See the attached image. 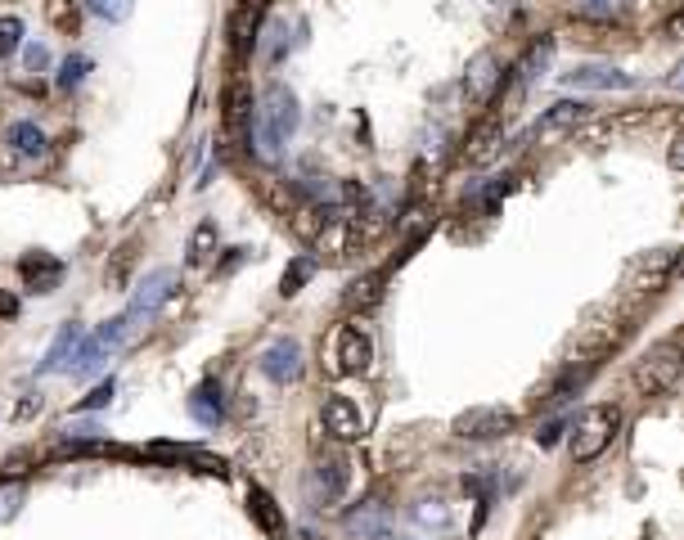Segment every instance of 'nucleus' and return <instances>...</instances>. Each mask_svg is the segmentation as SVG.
Here are the masks:
<instances>
[{"mask_svg": "<svg viewBox=\"0 0 684 540\" xmlns=\"http://www.w3.org/2000/svg\"><path fill=\"white\" fill-rule=\"evenodd\" d=\"M297 122H302V113H297V99L288 86H270L266 95H261L257 113H252L248 122V149L257 162H279V153H284V144L297 135Z\"/></svg>", "mask_w": 684, "mask_h": 540, "instance_id": "nucleus-1", "label": "nucleus"}, {"mask_svg": "<svg viewBox=\"0 0 684 540\" xmlns=\"http://www.w3.org/2000/svg\"><path fill=\"white\" fill-rule=\"evenodd\" d=\"M621 432V410L617 405H590V410L576 414L572 423V459L576 464H590L603 450L612 446V437Z\"/></svg>", "mask_w": 684, "mask_h": 540, "instance_id": "nucleus-2", "label": "nucleus"}, {"mask_svg": "<svg viewBox=\"0 0 684 540\" xmlns=\"http://www.w3.org/2000/svg\"><path fill=\"white\" fill-rule=\"evenodd\" d=\"M176 284H180V275L171 266H158V270H149L144 275V284L135 288V297H131V306L122 311V320H126V329H144V324L153 320V315L162 311V302H167L171 293H176Z\"/></svg>", "mask_w": 684, "mask_h": 540, "instance_id": "nucleus-3", "label": "nucleus"}, {"mask_svg": "<svg viewBox=\"0 0 684 540\" xmlns=\"http://www.w3.org/2000/svg\"><path fill=\"white\" fill-rule=\"evenodd\" d=\"M635 383L644 387L648 396H671L680 387V347L675 342H662L653 347L635 369Z\"/></svg>", "mask_w": 684, "mask_h": 540, "instance_id": "nucleus-4", "label": "nucleus"}, {"mask_svg": "<svg viewBox=\"0 0 684 540\" xmlns=\"http://www.w3.org/2000/svg\"><path fill=\"white\" fill-rule=\"evenodd\" d=\"M518 428V414L504 410V405H473V410H464L455 423H450V432L464 441H491V437H504V432Z\"/></svg>", "mask_w": 684, "mask_h": 540, "instance_id": "nucleus-5", "label": "nucleus"}, {"mask_svg": "<svg viewBox=\"0 0 684 540\" xmlns=\"http://www.w3.org/2000/svg\"><path fill=\"white\" fill-rule=\"evenodd\" d=\"M257 369L270 378V383H279V387L297 383V378H302V342H297V338H275L266 351H261Z\"/></svg>", "mask_w": 684, "mask_h": 540, "instance_id": "nucleus-6", "label": "nucleus"}, {"mask_svg": "<svg viewBox=\"0 0 684 540\" xmlns=\"http://www.w3.org/2000/svg\"><path fill=\"white\" fill-rule=\"evenodd\" d=\"M333 360H338V374H365L369 360H374V342H369V333L360 329V324H347V329H338V342H333Z\"/></svg>", "mask_w": 684, "mask_h": 540, "instance_id": "nucleus-7", "label": "nucleus"}, {"mask_svg": "<svg viewBox=\"0 0 684 540\" xmlns=\"http://www.w3.org/2000/svg\"><path fill=\"white\" fill-rule=\"evenodd\" d=\"M500 59H495L491 50H482L473 63H468V72H464V99L473 108H482V104H491L495 99V90H500Z\"/></svg>", "mask_w": 684, "mask_h": 540, "instance_id": "nucleus-8", "label": "nucleus"}, {"mask_svg": "<svg viewBox=\"0 0 684 540\" xmlns=\"http://www.w3.org/2000/svg\"><path fill=\"white\" fill-rule=\"evenodd\" d=\"M324 419V432H329L333 441H360V432H365V419H360V405L351 401V396H329L320 410Z\"/></svg>", "mask_w": 684, "mask_h": 540, "instance_id": "nucleus-9", "label": "nucleus"}, {"mask_svg": "<svg viewBox=\"0 0 684 540\" xmlns=\"http://www.w3.org/2000/svg\"><path fill=\"white\" fill-rule=\"evenodd\" d=\"M563 81L572 90H630L635 86V77L621 72V68H612V63H576Z\"/></svg>", "mask_w": 684, "mask_h": 540, "instance_id": "nucleus-10", "label": "nucleus"}, {"mask_svg": "<svg viewBox=\"0 0 684 540\" xmlns=\"http://www.w3.org/2000/svg\"><path fill=\"white\" fill-rule=\"evenodd\" d=\"M18 275H23V284L32 288V293H54V288L63 284V261L50 257V252H27V257L18 261Z\"/></svg>", "mask_w": 684, "mask_h": 540, "instance_id": "nucleus-11", "label": "nucleus"}, {"mask_svg": "<svg viewBox=\"0 0 684 540\" xmlns=\"http://www.w3.org/2000/svg\"><path fill=\"white\" fill-rule=\"evenodd\" d=\"M504 149V126L495 122V117H486L482 126H473V135L464 140V162L468 167H486V162H495Z\"/></svg>", "mask_w": 684, "mask_h": 540, "instance_id": "nucleus-12", "label": "nucleus"}, {"mask_svg": "<svg viewBox=\"0 0 684 540\" xmlns=\"http://www.w3.org/2000/svg\"><path fill=\"white\" fill-rule=\"evenodd\" d=\"M81 342H86V329H81V324H63L59 338H54V347L45 351V360H41V369H36V374H68L72 360H77V351H81Z\"/></svg>", "mask_w": 684, "mask_h": 540, "instance_id": "nucleus-13", "label": "nucleus"}, {"mask_svg": "<svg viewBox=\"0 0 684 540\" xmlns=\"http://www.w3.org/2000/svg\"><path fill=\"white\" fill-rule=\"evenodd\" d=\"M347 491V459H320L311 473V500L315 504H338Z\"/></svg>", "mask_w": 684, "mask_h": 540, "instance_id": "nucleus-14", "label": "nucleus"}, {"mask_svg": "<svg viewBox=\"0 0 684 540\" xmlns=\"http://www.w3.org/2000/svg\"><path fill=\"white\" fill-rule=\"evenodd\" d=\"M590 113H594V104H585V99H558L554 108H545V113L536 117V135L572 131V126H581Z\"/></svg>", "mask_w": 684, "mask_h": 540, "instance_id": "nucleus-15", "label": "nucleus"}, {"mask_svg": "<svg viewBox=\"0 0 684 540\" xmlns=\"http://www.w3.org/2000/svg\"><path fill=\"white\" fill-rule=\"evenodd\" d=\"M189 414H194L203 428H216L221 423V414H225V396H221V383H198L194 387V396H189Z\"/></svg>", "mask_w": 684, "mask_h": 540, "instance_id": "nucleus-16", "label": "nucleus"}, {"mask_svg": "<svg viewBox=\"0 0 684 540\" xmlns=\"http://www.w3.org/2000/svg\"><path fill=\"white\" fill-rule=\"evenodd\" d=\"M9 149L23 153V158H41L45 153V131L36 122H14L9 126Z\"/></svg>", "mask_w": 684, "mask_h": 540, "instance_id": "nucleus-17", "label": "nucleus"}, {"mask_svg": "<svg viewBox=\"0 0 684 540\" xmlns=\"http://www.w3.org/2000/svg\"><path fill=\"white\" fill-rule=\"evenodd\" d=\"M549 54H554V41H549V36H540V41L531 45V50L522 54V63H518V86H531V81L549 68Z\"/></svg>", "mask_w": 684, "mask_h": 540, "instance_id": "nucleus-18", "label": "nucleus"}, {"mask_svg": "<svg viewBox=\"0 0 684 540\" xmlns=\"http://www.w3.org/2000/svg\"><path fill=\"white\" fill-rule=\"evenodd\" d=\"M257 0H243L239 9H234V18H230V41H234V50H248V41H257Z\"/></svg>", "mask_w": 684, "mask_h": 540, "instance_id": "nucleus-19", "label": "nucleus"}, {"mask_svg": "<svg viewBox=\"0 0 684 540\" xmlns=\"http://www.w3.org/2000/svg\"><path fill=\"white\" fill-rule=\"evenodd\" d=\"M621 9H626V0H572V14L590 18V23H612V18H621Z\"/></svg>", "mask_w": 684, "mask_h": 540, "instance_id": "nucleus-20", "label": "nucleus"}, {"mask_svg": "<svg viewBox=\"0 0 684 540\" xmlns=\"http://www.w3.org/2000/svg\"><path fill=\"white\" fill-rule=\"evenodd\" d=\"M248 509H252V518H257L266 531H279V527H284V513L275 509V500H270V495L261 491V486H252V491H248Z\"/></svg>", "mask_w": 684, "mask_h": 540, "instance_id": "nucleus-21", "label": "nucleus"}, {"mask_svg": "<svg viewBox=\"0 0 684 540\" xmlns=\"http://www.w3.org/2000/svg\"><path fill=\"white\" fill-rule=\"evenodd\" d=\"M590 374H594V360H585L581 369H576V365H572V369H563V378H558V383L549 387V396H545V401H549V405L567 401V396H572L576 387H581V383H585V378H590Z\"/></svg>", "mask_w": 684, "mask_h": 540, "instance_id": "nucleus-22", "label": "nucleus"}, {"mask_svg": "<svg viewBox=\"0 0 684 540\" xmlns=\"http://www.w3.org/2000/svg\"><path fill=\"white\" fill-rule=\"evenodd\" d=\"M311 275H315V261H311V257H297L293 266L284 270V279H279V293H284V297L302 293V284H306V279H311Z\"/></svg>", "mask_w": 684, "mask_h": 540, "instance_id": "nucleus-23", "label": "nucleus"}, {"mask_svg": "<svg viewBox=\"0 0 684 540\" xmlns=\"http://www.w3.org/2000/svg\"><path fill=\"white\" fill-rule=\"evenodd\" d=\"M212 243H216V221H203L194 230V239H189V266H203L212 257Z\"/></svg>", "mask_w": 684, "mask_h": 540, "instance_id": "nucleus-24", "label": "nucleus"}, {"mask_svg": "<svg viewBox=\"0 0 684 540\" xmlns=\"http://www.w3.org/2000/svg\"><path fill=\"white\" fill-rule=\"evenodd\" d=\"M86 5H90V14L104 18V23H126L131 9H135V0H86Z\"/></svg>", "mask_w": 684, "mask_h": 540, "instance_id": "nucleus-25", "label": "nucleus"}, {"mask_svg": "<svg viewBox=\"0 0 684 540\" xmlns=\"http://www.w3.org/2000/svg\"><path fill=\"white\" fill-rule=\"evenodd\" d=\"M45 18H50L59 32H77V5H72V0H45Z\"/></svg>", "mask_w": 684, "mask_h": 540, "instance_id": "nucleus-26", "label": "nucleus"}, {"mask_svg": "<svg viewBox=\"0 0 684 540\" xmlns=\"http://www.w3.org/2000/svg\"><path fill=\"white\" fill-rule=\"evenodd\" d=\"M86 72H90V59H86V54H68V59H63V68H59V90L81 86V81H86Z\"/></svg>", "mask_w": 684, "mask_h": 540, "instance_id": "nucleus-27", "label": "nucleus"}, {"mask_svg": "<svg viewBox=\"0 0 684 540\" xmlns=\"http://www.w3.org/2000/svg\"><path fill=\"white\" fill-rule=\"evenodd\" d=\"M378 302V275H360L347 288V306H374Z\"/></svg>", "mask_w": 684, "mask_h": 540, "instance_id": "nucleus-28", "label": "nucleus"}, {"mask_svg": "<svg viewBox=\"0 0 684 540\" xmlns=\"http://www.w3.org/2000/svg\"><path fill=\"white\" fill-rule=\"evenodd\" d=\"M18 45H23V18L5 14V18H0V59H9Z\"/></svg>", "mask_w": 684, "mask_h": 540, "instance_id": "nucleus-29", "label": "nucleus"}, {"mask_svg": "<svg viewBox=\"0 0 684 540\" xmlns=\"http://www.w3.org/2000/svg\"><path fill=\"white\" fill-rule=\"evenodd\" d=\"M243 117H248V86H243V81H234L230 95H225V122L239 126Z\"/></svg>", "mask_w": 684, "mask_h": 540, "instance_id": "nucleus-30", "label": "nucleus"}, {"mask_svg": "<svg viewBox=\"0 0 684 540\" xmlns=\"http://www.w3.org/2000/svg\"><path fill=\"white\" fill-rule=\"evenodd\" d=\"M23 504V482H0V522H9Z\"/></svg>", "mask_w": 684, "mask_h": 540, "instance_id": "nucleus-31", "label": "nucleus"}, {"mask_svg": "<svg viewBox=\"0 0 684 540\" xmlns=\"http://www.w3.org/2000/svg\"><path fill=\"white\" fill-rule=\"evenodd\" d=\"M347 527L356 531V536H378V527H383V518H378V509H374V504H369L365 513H351V518H347Z\"/></svg>", "mask_w": 684, "mask_h": 540, "instance_id": "nucleus-32", "label": "nucleus"}, {"mask_svg": "<svg viewBox=\"0 0 684 540\" xmlns=\"http://www.w3.org/2000/svg\"><path fill=\"white\" fill-rule=\"evenodd\" d=\"M108 401H113V378H104V383H99L90 396H81V401H77V410H104Z\"/></svg>", "mask_w": 684, "mask_h": 540, "instance_id": "nucleus-33", "label": "nucleus"}, {"mask_svg": "<svg viewBox=\"0 0 684 540\" xmlns=\"http://www.w3.org/2000/svg\"><path fill=\"white\" fill-rule=\"evenodd\" d=\"M414 518H419L423 527H446V509H441V500H423L419 509H414Z\"/></svg>", "mask_w": 684, "mask_h": 540, "instance_id": "nucleus-34", "label": "nucleus"}, {"mask_svg": "<svg viewBox=\"0 0 684 540\" xmlns=\"http://www.w3.org/2000/svg\"><path fill=\"white\" fill-rule=\"evenodd\" d=\"M23 59H27V68H45V63H50V50H45V45H27Z\"/></svg>", "mask_w": 684, "mask_h": 540, "instance_id": "nucleus-35", "label": "nucleus"}, {"mask_svg": "<svg viewBox=\"0 0 684 540\" xmlns=\"http://www.w3.org/2000/svg\"><path fill=\"white\" fill-rule=\"evenodd\" d=\"M563 428H567V423H545V428L536 432V446H554L558 432H563Z\"/></svg>", "mask_w": 684, "mask_h": 540, "instance_id": "nucleus-36", "label": "nucleus"}, {"mask_svg": "<svg viewBox=\"0 0 684 540\" xmlns=\"http://www.w3.org/2000/svg\"><path fill=\"white\" fill-rule=\"evenodd\" d=\"M14 311H18V297L0 293V320H5V315H14Z\"/></svg>", "mask_w": 684, "mask_h": 540, "instance_id": "nucleus-37", "label": "nucleus"}]
</instances>
